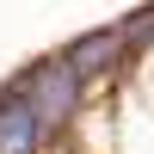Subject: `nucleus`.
<instances>
[{
    "mask_svg": "<svg viewBox=\"0 0 154 154\" xmlns=\"http://www.w3.org/2000/svg\"><path fill=\"white\" fill-rule=\"evenodd\" d=\"M19 93L31 99L37 123H43V130H56V123H68L74 99H80V74L68 68V56H49V62H37V68L19 80Z\"/></svg>",
    "mask_w": 154,
    "mask_h": 154,
    "instance_id": "f257e3e1",
    "label": "nucleus"
},
{
    "mask_svg": "<svg viewBox=\"0 0 154 154\" xmlns=\"http://www.w3.org/2000/svg\"><path fill=\"white\" fill-rule=\"evenodd\" d=\"M37 142H43V123H37L31 99L6 86L0 93V154H37Z\"/></svg>",
    "mask_w": 154,
    "mask_h": 154,
    "instance_id": "f03ea898",
    "label": "nucleus"
},
{
    "mask_svg": "<svg viewBox=\"0 0 154 154\" xmlns=\"http://www.w3.org/2000/svg\"><path fill=\"white\" fill-rule=\"evenodd\" d=\"M117 49H123V25L117 31H93V37H80V43L68 49V68L80 74V80H93V74H105L111 62H117Z\"/></svg>",
    "mask_w": 154,
    "mask_h": 154,
    "instance_id": "7ed1b4c3",
    "label": "nucleus"
},
{
    "mask_svg": "<svg viewBox=\"0 0 154 154\" xmlns=\"http://www.w3.org/2000/svg\"><path fill=\"white\" fill-rule=\"evenodd\" d=\"M123 31H130V43H154V6H148V12H136Z\"/></svg>",
    "mask_w": 154,
    "mask_h": 154,
    "instance_id": "20e7f679",
    "label": "nucleus"
}]
</instances>
